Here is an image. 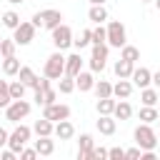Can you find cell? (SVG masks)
Masks as SVG:
<instances>
[{"label":"cell","instance_id":"cell-1","mask_svg":"<svg viewBox=\"0 0 160 160\" xmlns=\"http://www.w3.org/2000/svg\"><path fill=\"white\" fill-rule=\"evenodd\" d=\"M42 75L50 78V80H60L65 75V55H62V50H55V52L48 55L45 68H42Z\"/></svg>","mask_w":160,"mask_h":160},{"label":"cell","instance_id":"cell-2","mask_svg":"<svg viewBox=\"0 0 160 160\" xmlns=\"http://www.w3.org/2000/svg\"><path fill=\"white\" fill-rule=\"evenodd\" d=\"M132 138H135V145H138L140 150H155V145H158V132H155L148 122H140V125L135 128Z\"/></svg>","mask_w":160,"mask_h":160},{"label":"cell","instance_id":"cell-3","mask_svg":"<svg viewBox=\"0 0 160 160\" xmlns=\"http://www.w3.org/2000/svg\"><path fill=\"white\" fill-rule=\"evenodd\" d=\"M30 22H32L35 28L52 30V28H58V25L62 22V12H60V10H55V8H48V10H40V12H35Z\"/></svg>","mask_w":160,"mask_h":160},{"label":"cell","instance_id":"cell-4","mask_svg":"<svg viewBox=\"0 0 160 160\" xmlns=\"http://www.w3.org/2000/svg\"><path fill=\"white\" fill-rule=\"evenodd\" d=\"M30 135H32V128H28V125H15V130L8 135V148H10L12 152H20V150L28 145Z\"/></svg>","mask_w":160,"mask_h":160},{"label":"cell","instance_id":"cell-5","mask_svg":"<svg viewBox=\"0 0 160 160\" xmlns=\"http://www.w3.org/2000/svg\"><path fill=\"white\" fill-rule=\"evenodd\" d=\"M105 30H108V40H105V42H108L110 48H122V45L128 42V32H125V25H122L120 20H110Z\"/></svg>","mask_w":160,"mask_h":160},{"label":"cell","instance_id":"cell-6","mask_svg":"<svg viewBox=\"0 0 160 160\" xmlns=\"http://www.w3.org/2000/svg\"><path fill=\"white\" fill-rule=\"evenodd\" d=\"M28 115H30V102H28L25 98L10 100V105L5 108V120H10V122H20V120L28 118Z\"/></svg>","mask_w":160,"mask_h":160},{"label":"cell","instance_id":"cell-7","mask_svg":"<svg viewBox=\"0 0 160 160\" xmlns=\"http://www.w3.org/2000/svg\"><path fill=\"white\" fill-rule=\"evenodd\" d=\"M108 52H110V45H108V42L92 45V55H90V70H92V72H102V70H105Z\"/></svg>","mask_w":160,"mask_h":160},{"label":"cell","instance_id":"cell-8","mask_svg":"<svg viewBox=\"0 0 160 160\" xmlns=\"http://www.w3.org/2000/svg\"><path fill=\"white\" fill-rule=\"evenodd\" d=\"M50 32H52V45H55V50H68V48L72 45V30H70L65 22H60V25L52 28Z\"/></svg>","mask_w":160,"mask_h":160},{"label":"cell","instance_id":"cell-9","mask_svg":"<svg viewBox=\"0 0 160 160\" xmlns=\"http://www.w3.org/2000/svg\"><path fill=\"white\" fill-rule=\"evenodd\" d=\"M35 25L32 22H20L15 30H12V40H15V45H30L32 42V38H35Z\"/></svg>","mask_w":160,"mask_h":160},{"label":"cell","instance_id":"cell-10","mask_svg":"<svg viewBox=\"0 0 160 160\" xmlns=\"http://www.w3.org/2000/svg\"><path fill=\"white\" fill-rule=\"evenodd\" d=\"M42 118H48L50 122H58V120H65L70 118V108L62 105V102H52V105H42Z\"/></svg>","mask_w":160,"mask_h":160},{"label":"cell","instance_id":"cell-11","mask_svg":"<svg viewBox=\"0 0 160 160\" xmlns=\"http://www.w3.org/2000/svg\"><path fill=\"white\" fill-rule=\"evenodd\" d=\"M130 82H132V88H148V85H152V72L148 70V68H132V75H130Z\"/></svg>","mask_w":160,"mask_h":160},{"label":"cell","instance_id":"cell-12","mask_svg":"<svg viewBox=\"0 0 160 160\" xmlns=\"http://www.w3.org/2000/svg\"><path fill=\"white\" fill-rule=\"evenodd\" d=\"M52 135L58 138V140H70L72 135H75V125L65 118V120H58L55 122V128H52Z\"/></svg>","mask_w":160,"mask_h":160},{"label":"cell","instance_id":"cell-13","mask_svg":"<svg viewBox=\"0 0 160 160\" xmlns=\"http://www.w3.org/2000/svg\"><path fill=\"white\" fill-rule=\"evenodd\" d=\"M92 135L90 132H82L80 135V140H78V160H92V155H90V150H92Z\"/></svg>","mask_w":160,"mask_h":160},{"label":"cell","instance_id":"cell-14","mask_svg":"<svg viewBox=\"0 0 160 160\" xmlns=\"http://www.w3.org/2000/svg\"><path fill=\"white\" fill-rule=\"evenodd\" d=\"M130 95H132V82H130V78H118V82L112 85V98L128 100Z\"/></svg>","mask_w":160,"mask_h":160},{"label":"cell","instance_id":"cell-15","mask_svg":"<svg viewBox=\"0 0 160 160\" xmlns=\"http://www.w3.org/2000/svg\"><path fill=\"white\" fill-rule=\"evenodd\" d=\"M95 128H98L100 135H115V130H118V120H115L112 115H100L98 122H95Z\"/></svg>","mask_w":160,"mask_h":160},{"label":"cell","instance_id":"cell-16","mask_svg":"<svg viewBox=\"0 0 160 160\" xmlns=\"http://www.w3.org/2000/svg\"><path fill=\"white\" fill-rule=\"evenodd\" d=\"M92 85H95V78H92V70H90V72H85V70H80V72L75 75V90H80V92H90V90H92Z\"/></svg>","mask_w":160,"mask_h":160},{"label":"cell","instance_id":"cell-17","mask_svg":"<svg viewBox=\"0 0 160 160\" xmlns=\"http://www.w3.org/2000/svg\"><path fill=\"white\" fill-rule=\"evenodd\" d=\"M80 70H82V58H80V50H78V52H72V55L65 58V75L75 78Z\"/></svg>","mask_w":160,"mask_h":160},{"label":"cell","instance_id":"cell-18","mask_svg":"<svg viewBox=\"0 0 160 160\" xmlns=\"http://www.w3.org/2000/svg\"><path fill=\"white\" fill-rule=\"evenodd\" d=\"M112 118H115V120H130V118H132V105H130L128 100H120V102H115Z\"/></svg>","mask_w":160,"mask_h":160},{"label":"cell","instance_id":"cell-19","mask_svg":"<svg viewBox=\"0 0 160 160\" xmlns=\"http://www.w3.org/2000/svg\"><path fill=\"white\" fill-rule=\"evenodd\" d=\"M35 150H38V155H52L55 152V140H50V135H45V138H38L35 140Z\"/></svg>","mask_w":160,"mask_h":160},{"label":"cell","instance_id":"cell-20","mask_svg":"<svg viewBox=\"0 0 160 160\" xmlns=\"http://www.w3.org/2000/svg\"><path fill=\"white\" fill-rule=\"evenodd\" d=\"M52 128H55V122H50L48 118H40V120H35L32 132H35L38 138H45V135H52Z\"/></svg>","mask_w":160,"mask_h":160},{"label":"cell","instance_id":"cell-21","mask_svg":"<svg viewBox=\"0 0 160 160\" xmlns=\"http://www.w3.org/2000/svg\"><path fill=\"white\" fill-rule=\"evenodd\" d=\"M88 18H90L95 25H102V22L108 20V10H105V5H92V8L88 10Z\"/></svg>","mask_w":160,"mask_h":160},{"label":"cell","instance_id":"cell-22","mask_svg":"<svg viewBox=\"0 0 160 160\" xmlns=\"http://www.w3.org/2000/svg\"><path fill=\"white\" fill-rule=\"evenodd\" d=\"M158 100H160L158 88H150V85H148V88H142V90H140V102H142V105H155Z\"/></svg>","mask_w":160,"mask_h":160},{"label":"cell","instance_id":"cell-23","mask_svg":"<svg viewBox=\"0 0 160 160\" xmlns=\"http://www.w3.org/2000/svg\"><path fill=\"white\" fill-rule=\"evenodd\" d=\"M115 102H118V100H112V95H110V98H98V102H95V108H98V115H112V110H115Z\"/></svg>","mask_w":160,"mask_h":160},{"label":"cell","instance_id":"cell-24","mask_svg":"<svg viewBox=\"0 0 160 160\" xmlns=\"http://www.w3.org/2000/svg\"><path fill=\"white\" fill-rule=\"evenodd\" d=\"M132 68H135V62H130V60H122V58H120V60L115 62V68H112V70H115V75H118V78H130V75H132Z\"/></svg>","mask_w":160,"mask_h":160},{"label":"cell","instance_id":"cell-25","mask_svg":"<svg viewBox=\"0 0 160 160\" xmlns=\"http://www.w3.org/2000/svg\"><path fill=\"white\" fill-rule=\"evenodd\" d=\"M138 115H140V120H142V122H148V125H152V122L160 118V115H158V110H155V105H142Z\"/></svg>","mask_w":160,"mask_h":160},{"label":"cell","instance_id":"cell-26","mask_svg":"<svg viewBox=\"0 0 160 160\" xmlns=\"http://www.w3.org/2000/svg\"><path fill=\"white\" fill-rule=\"evenodd\" d=\"M120 58H122V60H130V62H138V60H140V50H138L135 45H128V42H125V45L120 48Z\"/></svg>","mask_w":160,"mask_h":160},{"label":"cell","instance_id":"cell-27","mask_svg":"<svg viewBox=\"0 0 160 160\" xmlns=\"http://www.w3.org/2000/svg\"><path fill=\"white\" fill-rule=\"evenodd\" d=\"M92 90H95L98 98H110V95H112V82H108V80H95Z\"/></svg>","mask_w":160,"mask_h":160},{"label":"cell","instance_id":"cell-28","mask_svg":"<svg viewBox=\"0 0 160 160\" xmlns=\"http://www.w3.org/2000/svg\"><path fill=\"white\" fill-rule=\"evenodd\" d=\"M20 22H22V20H20V15H18L15 10H8V12H2V25H5L8 30H15Z\"/></svg>","mask_w":160,"mask_h":160},{"label":"cell","instance_id":"cell-29","mask_svg":"<svg viewBox=\"0 0 160 160\" xmlns=\"http://www.w3.org/2000/svg\"><path fill=\"white\" fill-rule=\"evenodd\" d=\"M72 45H75L78 50H82V48L92 45V30H82L78 38H72Z\"/></svg>","mask_w":160,"mask_h":160},{"label":"cell","instance_id":"cell-30","mask_svg":"<svg viewBox=\"0 0 160 160\" xmlns=\"http://www.w3.org/2000/svg\"><path fill=\"white\" fill-rule=\"evenodd\" d=\"M18 70H20V60L15 55H10V58L2 60V72L5 75H18Z\"/></svg>","mask_w":160,"mask_h":160},{"label":"cell","instance_id":"cell-31","mask_svg":"<svg viewBox=\"0 0 160 160\" xmlns=\"http://www.w3.org/2000/svg\"><path fill=\"white\" fill-rule=\"evenodd\" d=\"M75 90V78H70V75H62L60 78V82H58V92H62V95H70Z\"/></svg>","mask_w":160,"mask_h":160},{"label":"cell","instance_id":"cell-32","mask_svg":"<svg viewBox=\"0 0 160 160\" xmlns=\"http://www.w3.org/2000/svg\"><path fill=\"white\" fill-rule=\"evenodd\" d=\"M25 90H28V85H25L22 80H15V82H10V98H12V100H20V98H25Z\"/></svg>","mask_w":160,"mask_h":160},{"label":"cell","instance_id":"cell-33","mask_svg":"<svg viewBox=\"0 0 160 160\" xmlns=\"http://www.w3.org/2000/svg\"><path fill=\"white\" fill-rule=\"evenodd\" d=\"M18 78H20V80H22V82L30 88V85L35 82V78H38V75L32 72V68H25V65H20V70H18Z\"/></svg>","mask_w":160,"mask_h":160},{"label":"cell","instance_id":"cell-34","mask_svg":"<svg viewBox=\"0 0 160 160\" xmlns=\"http://www.w3.org/2000/svg\"><path fill=\"white\" fill-rule=\"evenodd\" d=\"M10 82H5V80H0V108H8L10 105Z\"/></svg>","mask_w":160,"mask_h":160},{"label":"cell","instance_id":"cell-35","mask_svg":"<svg viewBox=\"0 0 160 160\" xmlns=\"http://www.w3.org/2000/svg\"><path fill=\"white\" fill-rule=\"evenodd\" d=\"M15 40L10 38V40H0V55L2 58H10V55H15Z\"/></svg>","mask_w":160,"mask_h":160},{"label":"cell","instance_id":"cell-36","mask_svg":"<svg viewBox=\"0 0 160 160\" xmlns=\"http://www.w3.org/2000/svg\"><path fill=\"white\" fill-rule=\"evenodd\" d=\"M35 92L42 95V105H52V102H58V90H52V88H48V90H35Z\"/></svg>","mask_w":160,"mask_h":160},{"label":"cell","instance_id":"cell-37","mask_svg":"<svg viewBox=\"0 0 160 160\" xmlns=\"http://www.w3.org/2000/svg\"><path fill=\"white\" fill-rule=\"evenodd\" d=\"M108 40V30L102 28V25H98L95 30H92V45H98V42H105Z\"/></svg>","mask_w":160,"mask_h":160},{"label":"cell","instance_id":"cell-38","mask_svg":"<svg viewBox=\"0 0 160 160\" xmlns=\"http://www.w3.org/2000/svg\"><path fill=\"white\" fill-rule=\"evenodd\" d=\"M18 155H20V160H35L38 158V150L35 148H22Z\"/></svg>","mask_w":160,"mask_h":160},{"label":"cell","instance_id":"cell-39","mask_svg":"<svg viewBox=\"0 0 160 160\" xmlns=\"http://www.w3.org/2000/svg\"><path fill=\"white\" fill-rule=\"evenodd\" d=\"M90 155H92V160H105V158H108V150H105V148H98V145H92Z\"/></svg>","mask_w":160,"mask_h":160},{"label":"cell","instance_id":"cell-40","mask_svg":"<svg viewBox=\"0 0 160 160\" xmlns=\"http://www.w3.org/2000/svg\"><path fill=\"white\" fill-rule=\"evenodd\" d=\"M108 158H110V160H122V158H125V150H122V148H110V150H108Z\"/></svg>","mask_w":160,"mask_h":160},{"label":"cell","instance_id":"cell-41","mask_svg":"<svg viewBox=\"0 0 160 160\" xmlns=\"http://www.w3.org/2000/svg\"><path fill=\"white\" fill-rule=\"evenodd\" d=\"M15 155H18V152H12L8 145H5V150L0 148V160H15Z\"/></svg>","mask_w":160,"mask_h":160},{"label":"cell","instance_id":"cell-42","mask_svg":"<svg viewBox=\"0 0 160 160\" xmlns=\"http://www.w3.org/2000/svg\"><path fill=\"white\" fill-rule=\"evenodd\" d=\"M140 152H142V150H140V148L135 145V148H130V150H125V158H140Z\"/></svg>","mask_w":160,"mask_h":160},{"label":"cell","instance_id":"cell-43","mask_svg":"<svg viewBox=\"0 0 160 160\" xmlns=\"http://www.w3.org/2000/svg\"><path fill=\"white\" fill-rule=\"evenodd\" d=\"M8 135H10V132H8L5 128H0V148H5V145H8Z\"/></svg>","mask_w":160,"mask_h":160},{"label":"cell","instance_id":"cell-44","mask_svg":"<svg viewBox=\"0 0 160 160\" xmlns=\"http://www.w3.org/2000/svg\"><path fill=\"white\" fill-rule=\"evenodd\" d=\"M152 85L160 90V70H158V72H152Z\"/></svg>","mask_w":160,"mask_h":160},{"label":"cell","instance_id":"cell-45","mask_svg":"<svg viewBox=\"0 0 160 160\" xmlns=\"http://www.w3.org/2000/svg\"><path fill=\"white\" fill-rule=\"evenodd\" d=\"M108 0H90V5H105Z\"/></svg>","mask_w":160,"mask_h":160},{"label":"cell","instance_id":"cell-46","mask_svg":"<svg viewBox=\"0 0 160 160\" xmlns=\"http://www.w3.org/2000/svg\"><path fill=\"white\" fill-rule=\"evenodd\" d=\"M8 2H10V5H22L25 0H8Z\"/></svg>","mask_w":160,"mask_h":160},{"label":"cell","instance_id":"cell-47","mask_svg":"<svg viewBox=\"0 0 160 160\" xmlns=\"http://www.w3.org/2000/svg\"><path fill=\"white\" fill-rule=\"evenodd\" d=\"M155 5H158V10H160V0H155Z\"/></svg>","mask_w":160,"mask_h":160},{"label":"cell","instance_id":"cell-48","mask_svg":"<svg viewBox=\"0 0 160 160\" xmlns=\"http://www.w3.org/2000/svg\"><path fill=\"white\" fill-rule=\"evenodd\" d=\"M155 122H158V128H160V118H158V120H155Z\"/></svg>","mask_w":160,"mask_h":160},{"label":"cell","instance_id":"cell-49","mask_svg":"<svg viewBox=\"0 0 160 160\" xmlns=\"http://www.w3.org/2000/svg\"><path fill=\"white\" fill-rule=\"evenodd\" d=\"M140 2H150V0H140Z\"/></svg>","mask_w":160,"mask_h":160},{"label":"cell","instance_id":"cell-50","mask_svg":"<svg viewBox=\"0 0 160 160\" xmlns=\"http://www.w3.org/2000/svg\"><path fill=\"white\" fill-rule=\"evenodd\" d=\"M0 40H2V38H0Z\"/></svg>","mask_w":160,"mask_h":160}]
</instances>
